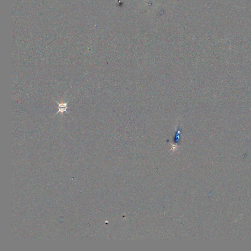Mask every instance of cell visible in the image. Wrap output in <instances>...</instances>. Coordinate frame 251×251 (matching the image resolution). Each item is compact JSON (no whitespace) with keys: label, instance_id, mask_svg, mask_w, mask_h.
<instances>
[{"label":"cell","instance_id":"1","mask_svg":"<svg viewBox=\"0 0 251 251\" xmlns=\"http://www.w3.org/2000/svg\"><path fill=\"white\" fill-rule=\"evenodd\" d=\"M54 100H55V102L57 103V105H58V106H57L58 111H57V112L56 113V114L54 115V116H56L57 114H58V113H61L62 115H63L64 113V112L67 113H68V114L70 115V114H69V113L67 112V109H68V108L70 107L69 106H68V103L69 102V101H68V102H67L58 103L57 101L55 100V99H54Z\"/></svg>","mask_w":251,"mask_h":251}]
</instances>
